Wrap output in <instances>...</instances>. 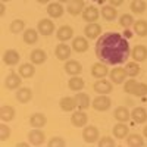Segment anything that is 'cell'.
I'll return each instance as SVG.
<instances>
[{
    "mask_svg": "<svg viewBox=\"0 0 147 147\" xmlns=\"http://www.w3.org/2000/svg\"><path fill=\"white\" fill-rule=\"evenodd\" d=\"M96 55L106 65H121L131 56L129 43L119 32H105L97 38Z\"/></svg>",
    "mask_w": 147,
    "mask_h": 147,
    "instance_id": "6da1fadb",
    "label": "cell"
},
{
    "mask_svg": "<svg viewBox=\"0 0 147 147\" xmlns=\"http://www.w3.org/2000/svg\"><path fill=\"white\" fill-rule=\"evenodd\" d=\"M125 91L129 93V94H134V96L143 97V96L147 94V84L137 82L136 80H128L127 84H125Z\"/></svg>",
    "mask_w": 147,
    "mask_h": 147,
    "instance_id": "7a4b0ae2",
    "label": "cell"
},
{
    "mask_svg": "<svg viewBox=\"0 0 147 147\" xmlns=\"http://www.w3.org/2000/svg\"><path fill=\"white\" fill-rule=\"evenodd\" d=\"M93 107L96 110H100V112H103V110H107L110 107V105H112V100L109 99V97L106 94H99L96 97V99L93 100Z\"/></svg>",
    "mask_w": 147,
    "mask_h": 147,
    "instance_id": "3957f363",
    "label": "cell"
},
{
    "mask_svg": "<svg viewBox=\"0 0 147 147\" xmlns=\"http://www.w3.org/2000/svg\"><path fill=\"white\" fill-rule=\"evenodd\" d=\"M84 34L90 40L99 38V37L102 35V27L99 25V24H96V22H88L87 27L84 28Z\"/></svg>",
    "mask_w": 147,
    "mask_h": 147,
    "instance_id": "277c9868",
    "label": "cell"
},
{
    "mask_svg": "<svg viewBox=\"0 0 147 147\" xmlns=\"http://www.w3.org/2000/svg\"><path fill=\"white\" fill-rule=\"evenodd\" d=\"M94 91L97 94H109V93H112L113 90V85L110 81L107 80H99V81H96L94 82Z\"/></svg>",
    "mask_w": 147,
    "mask_h": 147,
    "instance_id": "5b68a950",
    "label": "cell"
},
{
    "mask_svg": "<svg viewBox=\"0 0 147 147\" xmlns=\"http://www.w3.org/2000/svg\"><path fill=\"white\" fill-rule=\"evenodd\" d=\"M82 138L85 143L88 144H93L97 141V138H99V129H97L96 127L90 125V127H85L84 131H82Z\"/></svg>",
    "mask_w": 147,
    "mask_h": 147,
    "instance_id": "8992f818",
    "label": "cell"
},
{
    "mask_svg": "<svg viewBox=\"0 0 147 147\" xmlns=\"http://www.w3.org/2000/svg\"><path fill=\"white\" fill-rule=\"evenodd\" d=\"M131 57L136 60V62H144V60L147 59V47L143 46V44H138L136 46L131 50Z\"/></svg>",
    "mask_w": 147,
    "mask_h": 147,
    "instance_id": "52a82bcc",
    "label": "cell"
},
{
    "mask_svg": "<svg viewBox=\"0 0 147 147\" xmlns=\"http://www.w3.org/2000/svg\"><path fill=\"white\" fill-rule=\"evenodd\" d=\"M127 75L128 74H127V71L124 68H113L112 71L109 72V77H110V80H112L113 84H122L125 81Z\"/></svg>",
    "mask_w": 147,
    "mask_h": 147,
    "instance_id": "ba28073f",
    "label": "cell"
},
{
    "mask_svg": "<svg viewBox=\"0 0 147 147\" xmlns=\"http://www.w3.org/2000/svg\"><path fill=\"white\" fill-rule=\"evenodd\" d=\"M37 30L43 35H50L55 32V24L50 19H41L38 22V25H37Z\"/></svg>",
    "mask_w": 147,
    "mask_h": 147,
    "instance_id": "9c48e42d",
    "label": "cell"
},
{
    "mask_svg": "<svg viewBox=\"0 0 147 147\" xmlns=\"http://www.w3.org/2000/svg\"><path fill=\"white\" fill-rule=\"evenodd\" d=\"M84 9H85L84 0H71V2H68V12L74 16L82 13Z\"/></svg>",
    "mask_w": 147,
    "mask_h": 147,
    "instance_id": "30bf717a",
    "label": "cell"
},
{
    "mask_svg": "<svg viewBox=\"0 0 147 147\" xmlns=\"http://www.w3.org/2000/svg\"><path fill=\"white\" fill-rule=\"evenodd\" d=\"M107 74H109V69H107L106 63H103V62H97L91 66V75L94 78H105Z\"/></svg>",
    "mask_w": 147,
    "mask_h": 147,
    "instance_id": "8fae6325",
    "label": "cell"
},
{
    "mask_svg": "<svg viewBox=\"0 0 147 147\" xmlns=\"http://www.w3.org/2000/svg\"><path fill=\"white\" fill-rule=\"evenodd\" d=\"M87 121H88L87 113L81 112V109L78 110V112H74L72 116H71V122H72V125H75V127H85Z\"/></svg>",
    "mask_w": 147,
    "mask_h": 147,
    "instance_id": "7c38bea8",
    "label": "cell"
},
{
    "mask_svg": "<svg viewBox=\"0 0 147 147\" xmlns=\"http://www.w3.org/2000/svg\"><path fill=\"white\" fill-rule=\"evenodd\" d=\"M28 138H30V143H31L32 146H40V144L44 143V138H46V137H44V132H43L40 128H35V129L30 131Z\"/></svg>",
    "mask_w": 147,
    "mask_h": 147,
    "instance_id": "4fadbf2b",
    "label": "cell"
},
{
    "mask_svg": "<svg viewBox=\"0 0 147 147\" xmlns=\"http://www.w3.org/2000/svg\"><path fill=\"white\" fill-rule=\"evenodd\" d=\"M65 12V7L60 5V2H55V3H50L47 6V13L50 18H60Z\"/></svg>",
    "mask_w": 147,
    "mask_h": 147,
    "instance_id": "5bb4252c",
    "label": "cell"
},
{
    "mask_svg": "<svg viewBox=\"0 0 147 147\" xmlns=\"http://www.w3.org/2000/svg\"><path fill=\"white\" fill-rule=\"evenodd\" d=\"M21 75H18V74L15 72H12L9 74V75L6 77V81H5V85H6V88L9 90H16L19 88V85H21Z\"/></svg>",
    "mask_w": 147,
    "mask_h": 147,
    "instance_id": "9a60e30c",
    "label": "cell"
},
{
    "mask_svg": "<svg viewBox=\"0 0 147 147\" xmlns=\"http://www.w3.org/2000/svg\"><path fill=\"white\" fill-rule=\"evenodd\" d=\"M55 55L59 60H68L69 56H71V47L68 44H63V41L56 46V50H55Z\"/></svg>",
    "mask_w": 147,
    "mask_h": 147,
    "instance_id": "2e32d148",
    "label": "cell"
},
{
    "mask_svg": "<svg viewBox=\"0 0 147 147\" xmlns=\"http://www.w3.org/2000/svg\"><path fill=\"white\" fill-rule=\"evenodd\" d=\"M99 9L94 7V6H87L82 10V19L87 21V22H96L97 18H99Z\"/></svg>",
    "mask_w": 147,
    "mask_h": 147,
    "instance_id": "e0dca14e",
    "label": "cell"
},
{
    "mask_svg": "<svg viewBox=\"0 0 147 147\" xmlns=\"http://www.w3.org/2000/svg\"><path fill=\"white\" fill-rule=\"evenodd\" d=\"M3 62L9 66H13L19 62V53L16 50H13V49H9V50H6L3 53Z\"/></svg>",
    "mask_w": 147,
    "mask_h": 147,
    "instance_id": "ac0fdd59",
    "label": "cell"
},
{
    "mask_svg": "<svg viewBox=\"0 0 147 147\" xmlns=\"http://www.w3.org/2000/svg\"><path fill=\"white\" fill-rule=\"evenodd\" d=\"M56 37H57L59 41H68V40H71L72 37H74V30H72V27H69V25H62V27L57 30Z\"/></svg>",
    "mask_w": 147,
    "mask_h": 147,
    "instance_id": "d6986e66",
    "label": "cell"
},
{
    "mask_svg": "<svg viewBox=\"0 0 147 147\" xmlns=\"http://www.w3.org/2000/svg\"><path fill=\"white\" fill-rule=\"evenodd\" d=\"M72 49L78 53H84L88 50V41L85 37H75L72 41Z\"/></svg>",
    "mask_w": 147,
    "mask_h": 147,
    "instance_id": "ffe728a7",
    "label": "cell"
},
{
    "mask_svg": "<svg viewBox=\"0 0 147 147\" xmlns=\"http://www.w3.org/2000/svg\"><path fill=\"white\" fill-rule=\"evenodd\" d=\"M59 106L62 110H65V112H72L75 107H78L75 97H62L59 102Z\"/></svg>",
    "mask_w": 147,
    "mask_h": 147,
    "instance_id": "44dd1931",
    "label": "cell"
},
{
    "mask_svg": "<svg viewBox=\"0 0 147 147\" xmlns=\"http://www.w3.org/2000/svg\"><path fill=\"white\" fill-rule=\"evenodd\" d=\"M65 71H66V74L74 77V75H78V74L82 72V66L78 60H68L65 63Z\"/></svg>",
    "mask_w": 147,
    "mask_h": 147,
    "instance_id": "7402d4cb",
    "label": "cell"
},
{
    "mask_svg": "<svg viewBox=\"0 0 147 147\" xmlns=\"http://www.w3.org/2000/svg\"><path fill=\"white\" fill-rule=\"evenodd\" d=\"M131 118L134 119L136 124H144L147 121V110L144 107H136L131 112Z\"/></svg>",
    "mask_w": 147,
    "mask_h": 147,
    "instance_id": "603a6c76",
    "label": "cell"
},
{
    "mask_svg": "<svg viewBox=\"0 0 147 147\" xmlns=\"http://www.w3.org/2000/svg\"><path fill=\"white\" fill-rule=\"evenodd\" d=\"M31 62L34 65H41L46 62V59H47V55L44 50H41V49H35V50L31 52Z\"/></svg>",
    "mask_w": 147,
    "mask_h": 147,
    "instance_id": "cb8c5ba5",
    "label": "cell"
},
{
    "mask_svg": "<svg viewBox=\"0 0 147 147\" xmlns=\"http://www.w3.org/2000/svg\"><path fill=\"white\" fill-rule=\"evenodd\" d=\"M16 99H18V102H21V103H28V102L32 99V91H31L28 87H21V88H18V91H16Z\"/></svg>",
    "mask_w": 147,
    "mask_h": 147,
    "instance_id": "d4e9b609",
    "label": "cell"
},
{
    "mask_svg": "<svg viewBox=\"0 0 147 147\" xmlns=\"http://www.w3.org/2000/svg\"><path fill=\"white\" fill-rule=\"evenodd\" d=\"M115 119H118L119 122H127L129 118H131V113H129V110L125 107V106H119L115 109V113H113Z\"/></svg>",
    "mask_w": 147,
    "mask_h": 147,
    "instance_id": "484cf974",
    "label": "cell"
},
{
    "mask_svg": "<svg viewBox=\"0 0 147 147\" xmlns=\"http://www.w3.org/2000/svg\"><path fill=\"white\" fill-rule=\"evenodd\" d=\"M75 100H77V105H78V107H80L81 110L90 107V105H91V102H90V96H88V94H85V93H77Z\"/></svg>",
    "mask_w": 147,
    "mask_h": 147,
    "instance_id": "4316f807",
    "label": "cell"
},
{
    "mask_svg": "<svg viewBox=\"0 0 147 147\" xmlns=\"http://www.w3.org/2000/svg\"><path fill=\"white\" fill-rule=\"evenodd\" d=\"M84 85H85L84 80L80 78V77H77V75H74V77L69 80V82H68V87H69V90H72V91H81V90L84 88Z\"/></svg>",
    "mask_w": 147,
    "mask_h": 147,
    "instance_id": "83f0119b",
    "label": "cell"
},
{
    "mask_svg": "<svg viewBox=\"0 0 147 147\" xmlns=\"http://www.w3.org/2000/svg\"><path fill=\"white\" fill-rule=\"evenodd\" d=\"M46 122H47V118H46L43 113H34V115L30 118V124H31V127H34V128H41V127H44Z\"/></svg>",
    "mask_w": 147,
    "mask_h": 147,
    "instance_id": "f1b7e54d",
    "label": "cell"
},
{
    "mask_svg": "<svg viewBox=\"0 0 147 147\" xmlns=\"http://www.w3.org/2000/svg\"><path fill=\"white\" fill-rule=\"evenodd\" d=\"M18 71H19V75L22 78H31L35 74V68L32 66V63H22L18 68Z\"/></svg>",
    "mask_w": 147,
    "mask_h": 147,
    "instance_id": "f546056e",
    "label": "cell"
},
{
    "mask_svg": "<svg viewBox=\"0 0 147 147\" xmlns=\"http://www.w3.org/2000/svg\"><path fill=\"white\" fill-rule=\"evenodd\" d=\"M0 118L3 122H9L15 118V109L12 106H2L0 109Z\"/></svg>",
    "mask_w": 147,
    "mask_h": 147,
    "instance_id": "4dcf8cb0",
    "label": "cell"
},
{
    "mask_svg": "<svg viewBox=\"0 0 147 147\" xmlns=\"http://www.w3.org/2000/svg\"><path fill=\"white\" fill-rule=\"evenodd\" d=\"M38 40V31H35L34 28H28L24 31V41L27 44H34Z\"/></svg>",
    "mask_w": 147,
    "mask_h": 147,
    "instance_id": "1f68e13d",
    "label": "cell"
},
{
    "mask_svg": "<svg viewBox=\"0 0 147 147\" xmlns=\"http://www.w3.org/2000/svg\"><path fill=\"white\" fill-rule=\"evenodd\" d=\"M102 16H103L106 21H115V18L118 16V12H116L115 6H112V5L103 6V9H102Z\"/></svg>",
    "mask_w": 147,
    "mask_h": 147,
    "instance_id": "d6a6232c",
    "label": "cell"
},
{
    "mask_svg": "<svg viewBox=\"0 0 147 147\" xmlns=\"http://www.w3.org/2000/svg\"><path fill=\"white\" fill-rule=\"evenodd\" d=\"M127 144L131 147H143L144 146V138L140 134H129L127 137Z\"/></svg>",
    "mask_w": 147,
    "mask_h": 147,
    "instance_id": "836d02e7",
    "label": "cell"
},
{
    "mask_svg": "<svg viewBox=\"0 0 147 147\" xmlns=\"http://www.w3.org/2000/svg\"><path fill=\"white\" fill-rule=\"evenodd\" d=\"M128 127L124 124V122H119V124H116L113 127V136L116 138H125L128 136Z\"/></svg>",
    "mask_w": 147,
    "mask_h": 147,
    "instance_id": "e575fe53",
    "label": "cell"
},
{
    "mask_svg": "<svg viewBox=\"0 0 147 147\" xmlns=\"http://www.w3.org/2000/svg\"><path fill=\"white\" fill-rule=\"evenodd\" d=\"M146 7H147V5H146L144 0H132L131 5H129V9L132 10V13H137V15L143 13L146 10Z\"/></svg>",
    "mask_w": 147,
    "mask_h": 147,
    "instance_id": "d590c367",
    "label": "cell"
},
{
    "mask_svg": "<svg viewBox=\"0 0 147 147\" xmlns=\"http://www.w3.org/2000/svg\"><path fill=\"white\" fill-rule=\"evenodd\" d=\"M134 31L140 37H146L147 35V21H144V19L136 21L134 22Z\"/></svg>",
    "mask_w": 147,
    "mask_h": 147,
    "instance_id": "8d00e7d4",
    "label": "cell"
},
{
    "mask_svg": "<svg viewBox=\"0 0 147 147\" xmlns=\"http://www.w3.org/2000/svg\"><path fill=\"white\" fill-rule=\"evenodd\" d=\"M125 71H127V74L129 77H137L138 74H140V65H138V62H128L127 63V68H125Z\"/></svg>",
    "mask_w": 147,
    "mask_h": 147,
    "instance_id": "74e56055",
    "label": "cell"
},
{
    "mask_svg": "<svg viewBox=\"0 0 147 147\" xmlns=\"http://www.w3.org/2000/svg\"><path fill=\"white\" fill-rule=\"evenodd\" d=\"M9 28H10V32L18 34V32L24 31V28H25V22H24L22 19H15V21H12Z\"/></svg>",
    "mask_w": 147,
    "mask_h": 147,
    "instance_id": "f35d334b",
    "label": "cell"
},
{
    "mask_svg": "<svg viewBox=\"0 0 147 147\" xmlns=\"http://www.w3.org/2000/svg\"><path fill=\"white\" fill-rule=\"evenodd\" d=\"M119 24H121V25L124 27V28H129L131 25H134V19H132L131 15H127V13H125V15H122V16H121Z\"/></svg>",
    "mask_w": 147,
    "mask_h": 147,
    "instance_id": "ab89813d",
    "label": "cell"
},
{
    "mask_svg": "<svg viewBox=\"0 0 147 147\" xmlns=\"http://www.w3.org/2000/svg\"><path fill=\"white\" fill-rule=\"evenodd\" d=\"M9 137H10V128L6 124H2V125H0V140L6 141Z\"/></svg>",
    "mask_w": 147,
    "mask_h": 147,
    "instance_id": "60d3db41",
    "label": "cell"
},
{
    "mask_svg": "<svg viewBox=\"0 0 147 147\" xmlns=\"http://www.w3.org/2000/svg\"><path fill=\"white\" fill-rule=\"evenodd\" d=\"M99 146H100V147H106V146L113 147V146H115V140L110 138V137H103V138L99 140Z\"/></svg>",
    "mask_w": 147,
    "mask_h": 147,
    "instance_id": "b9f144b4",
    "label": "cell"
},
{
    "mask_svg": "<svg viewBox=\"0 0 147 147\" xmlns=\"http://www.w3.org/2000/svg\"><path fill=\"white\" fill-rule=\"evenodd\" d=\"M49 146H50V147H63L65 146V141L62 140V138H60V137H55V138H52L50 141H49Z\"/></svg>",
    "mask_w": 147,
    "mask_h": 147,
    "instance_id": "7bdbcfd3",
    "label": "cell"
},
{
    "mask_svg": "<svg viewBox=\"0 0 147 147\" xmlns=\"http://www.w3.org/2000/svg\"><path fill=\"white\" fill-rule=\"evenodd\" d=\"M109 2H110V5H112V6H121L122 3H124V0H109Z\"/></svg>",
    "mask_w": 147,
    "mask_h": 147,
    "instance_id": "ee69618b",
    "label": "cell"
},
{
    "mask_svg": "<svg viewBox=\"0 0 147 147\" xmlns=\"http://www.w3.org/2000/svg\"><path fill=\"white\" fill-rule=\"evenodd\" d=\"M5 9H6L5 7V3L2 2V6H0V15H5Z\"/></svg>",
    "mask_w": 147,
    "mask_h": 147,
    "instance_id": "f6af8a7d",
    "label": "cell"
},
{
    "mask_svg": "<svg viewBox=\"0 0 147 147\" xmlns=\"http://www.w3.org/2000/svg\"><path fill=\"white\" fill-rule=\"evenodd\" d=\"M16 146H18V147H21V146H22V147H25V146H28V144H27V143H18Z\"/></svg>",
    "mask_w": 147,
    "mask_h": 147,
    "instance_id": "bcb514c9",
    "label": "cell"
},
{
    "mask_svg": "<svg viewBox=\"0 0 147 147\" xmlns=\"http://www.w3.org/2000/svg\"><path fill=\"white\" fill-rule=\"evenodd\" d=\"M37 2H38V3H49L50 0H37Z\"/></svg>",
    "mask_w": 147,
    "mask_h": 147,
    "instance_id": "7dc6e473",
    "label": "cell"
},
{
    "mask_svg": "<svg viewBox=\"0 0 147 147\" xmlns=\"http://www.w3.org/2000/svg\"><path fill=\"white\" fill-rule=\"evenodd\" d=\"M143 132H144V137L147 138V127H144V131H143Z\"/></svg>",
    "mask_w": 147,
    "mask_h": 147,
    "instance_id": "c3c4849f",
    "label": "cell"
},
{
    "mask_svg": "<svg viewBox=\"0 0 147 147\" xmlns=\"http://www.w3.org/2000/svg\"><path fill=\"white\" fill-rule=\"evenodd\" d=\"M57 2H60V3H68V2H71V0H57Z\"/></svg>",
    "mask_w": 147,
    "mask_h": 147,
    "instance_id": "681fc988",
    "label": "cell"
},
{
    "mask_svg": "<svg viewBox=\"0 0 147 147\" xmlns=\"http://www.w3.org/2000/svg\"><path fill=\"white\" fill-rule=\"evenodd\" d=\"M2 2H3V3H5V2H9V0H2Z\"/></svg>",
    "mask_w": 147,
    "mask_h": 147,
    "instance_id": "f907efd6",
    "label": "cell"
}]
</instances>
